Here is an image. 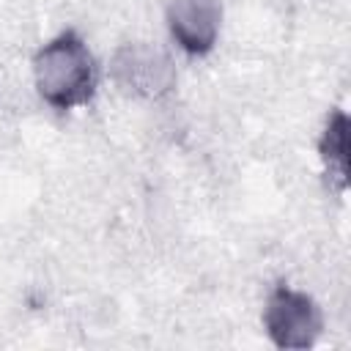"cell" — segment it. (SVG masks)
I'll list each match as a JSON object with an SVG mask.
<instances>
[{"label":"cell","mask_w":351,"mask_h":351,"mask_svg":"<svg viewBox=\"0 0 351 351\" xmlns=\"http://www.w3.org/2000/svg\"><path fill=\"white\" fill-rule=\"evenodd\" d=\"M33 80L41 99L58 110L85 104L96 90V66L77 33H63L33 58Z\"/></svg>","instance_id":"6da1fadb"},{"label":"cell","mask_w":351,"mask_h":351,"mask_svg":"<svg viewBox=\"0 0 351 351\" xmlns=\"http://www.w3.org/2000/svg\"><path fill=\"white\" fill-rule=\"evenodd\" d=\"M263 324L271 343L277 348H291V351L310 348L324 329L318 304L307 293L291 291L285 285L274 288V293L269 296Z\"/></svg>","instance_id":"7a4b0ae2"},{"label":"cell","mask_w":351,"mask_h":351,"mask_svg":"<svg viewBox=\"0 0 351 351\" xmlns=\"http://www.w3.org/2000/svg\"><path fill=\"white\" fill-rule=\"evenodd\" d=\"M222 8L217 0H170L167 22L170 33L181 49L189 55H203L214 47L219 36Z\"/></svg>","instance_id":"3957f363"},{"label":"cell","mask_w":351,"mask_h":351,"mask_svg":"<svg viewBox=\"0 0 351 351\" xmlns=\"http://www.w3.org/2000/svg\"><path fill=\"white\" fill-rule=\"evenodd\" d=\"M115 80L134 90V93H145L154 96L159 90H165L170 85V69L167 60L148 49V47H126L115 55Z\"/></svg>","instance_id":"277c9868"},{"label":"cell","mask_w":351,"mask_h":351,"mask_svg":"<svg viewBox=\"0 0 351 351\" xmlns=\"http://www.w3.org/2000/svg\"><path fill=\"white\" fill-rule=\"evenodd\" d=\"M321 156L326 162L329 178L337 184V189L348 186V118L343 112H335L326 123V132L321 137Z\"/></svg>","instance_id":"5b68a950"}]
</instances>
